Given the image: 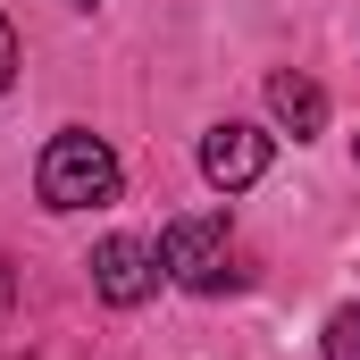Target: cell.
Returning <instances> with one entry per match:
<instances>
[{"mask_svg":"<svg viewBox=\"0 0 360 360\" xmlns=\"http://www.w3.org/2000/svg\"><path fill=\"white\" fill-rule=\"evenodd\" d=\"M160 269L176 276L184 293H226V285H243L226 218H176V226L160 235Z\"/></svg>","mask_w":360,"mask_h":360,"instance_id":"7a4b0ae2","label":"cell"},{"mask_svg":"<svg viewBox=\"0 0 360 360\" xmlns=\"http://www.w3.org/2000/svg\"><path fill=\"white\" fill-rule=\"evenodd\" d=\"M8 76H17V34H8V17H0V92H8Z\"/></svg>","mask_w":360,"mask_h":360,"instance_id":"52a82bcc","label":"cell"},{"mask_svg":"<svg viewBox=\"0 0 360 360\" xmlns=\"http://www.w3.org/2000/svg\"><path fill=\"white\" fill-rule=\"evenodd\" d=\"M151 285H160V252H151L143 235H109V243L92 252V293H101L109 310L151 302Z\"/></svg>","mask_w":360,"mask_h":360,"instance_id":"3957f363","label":"cell"},{"mask_svg":"<svg viewBox=\"0 0 360 360\" xmlns=\"http://www.w3.org/2000/svg\"><path fill=\"white\" fill-rule=\"evenodd\" d=\"M8 302H17V276H8V269H0V310H8Z\"/></svg>","mask_w":360,"mask_h":360,"instance_id":"ba28073f","label":"cell"},{"mask_svg":"<svg viewBox=\"0 0 360 360\" xmlns=\"http://www.w3.org/2000/svg\"><path fill=\"white\" fill-rule=\"evenodd\" d=\"M201 176L218 184V193L260 184V176H269V134H260V126H243V117L210 126V134H201Z\"/></svg>","mask_w":360,"mask_h":360,"instance_id":"277c9868","label":"cell"},{"mask_svg":"<svg viewBox=\"0 0 360 360\" xmlns=\"http://www.w3.org/2000/svg\"><path fill=\"white\" fill-rule=\"evenodd\" d=\"M269 109H276V126H285L293 143H310V134L327 126V92L310 84V76H293V68H285V76H269Z\"/></svg>","mask_w":360,"mask_h":360,"instance_id":"5b68a950","label":"cell"},{"mask_svg":"<svg viewBox=\"0 0 360 360\" xmlns=\"http://www.w3.org/2000/svg\"><path fill=\"white\" fill-rule=\"evenodd\" d=\"M327 360H360V302H344L327 319Z\"/></svg>","mask_w":360,"mask_h":360,"instance_id":"8992f818","label":"cell"},{"mask_svg":"<svg viewBox=\"0 0 360 360\" xmlns=\"http://www.w3.org/2000/svg\"><path fill=\"white\" fill-rule=\"evenodd\" d=\"M117 151L84 134V126H68V134H51L42 143V168H34V193H42V210H109L117 201Z\"/></svg>","mask_w":360,"mask_h":360,"instance_id":"6da1fadb","label":"cell"},{"mask_svg":"<svg viewBox=\"0 0 360 360\" xmlns=\"http://www.w3.org/2000/svg\"><path fill=\"white\" fill-rule=\"evenodd\" d=\"M76 8H101V0H76Z\"/></svg>","mask_w":360,"mask_h":360,"instance_id":"9c48e42d","label":"cell"}]
</instances>
